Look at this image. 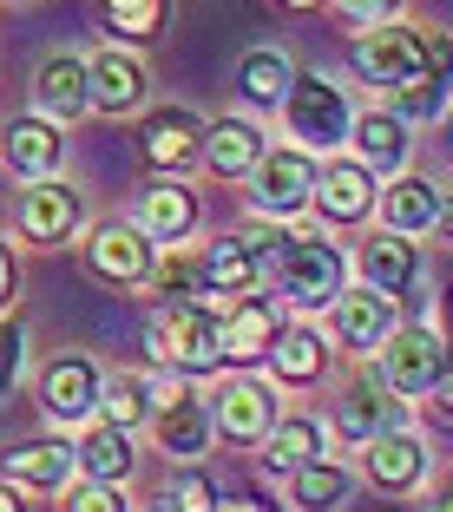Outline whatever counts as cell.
Listing matches in <instances>:
<instances>
[{"instance_id":"obj_1","label":"cell","mask_w":453,"mask_h":512,"mask_svg":"<svg viewBox=\"0 0 453 512\" xmlns=\"http://www.w3.org/2000/svg\"><path fill=\"white\" fill-rule=\"evenodd\" d=\"M263 283H270V296H283L289 309L316 316V309H335V302H342L348 256L335 250V243H322V237H289L283 250L263 263Z\"/></svg>"},{"instance_id":"obj_2","label":"cell","mask_w":453,"mask_h":512,"mask_svg":"<svg viewBox=\"0 0 453 512\" xmlns=\"http://www.w3.org/2000/svg\"><path fill=\"white\" fill-rule=\"evenodd\" d=\"M151 355L171 368V375H211L224 368V316H211L204 302H184V309H165L151 322Z\"/></svg>"},{"instance_id":"obj_3","label":"cell","mask_w":453,"mask_h":512,"mask_svg":"<svg viewBox=\"0 0 453 512\" xmlns=\"http://www.w3.org/2000/svg\"><path fill=\"white\" fill-rule=\"evenodd\" d=\"M283 119H289V132H296V145L309 151V158H316V151H329V158H335V145H342V138L355 132L348 92L335 86V79H322V73H296Z\"/></svg>"},{"instance_id":"obj_4","label":"cell","mask_w":453,"mask_h":512,"mask_svg":"<svg viewBox=\"0 0 453 512\" xmlns=\"http://www.w3.org/2000/svg\"><path fill=\"white\" fill-rule=\"evenodd\" d=\"M375 375H381V388L401 394V401H414V394H434L440 375H447V342H440L434 329H421V322H408V329H394L388 342H381Z\"/></svg>"},{"instance_id":"obj_5","label":"cell","mask_w":453,"mask_h":512,"mask_svg":"<svg viewBox=\"0 0 453 512\" xmlns=\"http://www.w3.org/2000/svg\"><path fill=\"white\" fill-rule=\"evenodd\" d=\"M316 178H322V165L302 145H270L263 165L250 171V197H257L263 217H296L316 204Z\"/></svg>"},{"instance_id":"obj_6","label":"cell","mask_w":453,"mask_h":512,"mask_svg":"<svg viewBox=\"0 0 453 512\" xmlns=\"http://www.w3.org/2000/svg\"><path fill=\"white\" fill-rule=\"evenodd\" d=\"M348 60H355V73H362L368 86L401 92L408 79H421V73H427V33H421V27H408V20H394V27L362 33Z\"/></svg>"},{"instance_id":"obj_7","label":"cell","mask_w":453,"mask_h":512,"mask_svg":"<svg viewBox=\"0 0 453 512\" xmlns=\"http://www.w3.org/2000/svg\"><path fill=\"white\" fill-rule=\"evenodd\" d=\"M204 401H211V427L224 440H237V447H257V440L276 434V388L270 381L230 375V381H217Z\"/></svg>"},{"instance_id":"obj_8","label":"cell","mask_w":453,"mask_h":512,"mask_svg":"<svg viewBox=\"0 0 453 512\" xmlns=\"http://www.w3.org/2000/svg\"><path fill=\"white\" fill-rule=\"evenodd\" d=\"M335 434L362 440V447H375V440H388V434H408V401L381 388V375H362L335 401Z\"/></svg>"},{"instance_id":"obj_9","label":"cell","mask_w":453,"mask_h":512,"mask_svg":"<svg viewBox=\"0 0 453 512\" xmlns=\"http://www.w3.org/2000/svg\"><path fill=\"white\" fill-rule=\"evenodd\" d=\"M257 283H263V256L243 237L224 230L217 243H204V309L211 316H230L243 296H257Z\"/></svg>"},{"instance_id":"obj_10","label":"cell","mask_w":453,"mask_h":512,"mask_svg":"<svg viewBox=\"0 0 453 512\" xmlns=\"http://www.w3.org/2000/svg\"><path fill=\"white\" fill-rule=\"evenodd\" d=\"M86 86H92V112H106V119H125L132 106H145V60L125 53V46H99L86 60Z\"/></svg>"},{"instance_id":"obj_11","label":"cell","mask_w":453,"mask_h":512,"mask_svg":"<svg viewBox=\"0 0 453 512\" xmlns=\"http://www.w3.org/2000/svg\"><path fill=\"white\" fill-rule=\"evenodd\" d=\"M33 106H40V119L60 125V132L73 119H86V112H92L86 60H79V53H53V60H40V73H33Z\"/></svg>"},{"instance_id":"obj_12","label":"cell","mask_w":453,"mask_h":512,"mask_svg":"<svg viewBox=\"0 0 453 512\" xmlns=\"http://www.w3.org/2000/svg\"><path fill=\"white\" fill-rule=\"evenodd\" d=\"M79 217H86V204H79V191L66 178H46L33 191H20V237L27 243H66L79 230Z\"/></svg>"},{"instance_id":"obj_13","label":"cell","mask_w":453,"mask_h":512,"mask_svg":"<svg viewBox=\"0 0 453 512\" xmlns=\"http://www.w3.org/2000/svg\"><path fill=\"white\" fill-rule=\"evenodd\" d=\"M86 263L92 276H106V283H145L151 270H158V256H151L145 230L138 224H99L86 243Z\"/></svg>"},{"instance_id":"obj_14","label":"cell","mask_w":453,"mask_h":512,"mask_svg":"<svg viewBox=\"0 0 453 512\" xmlns=\"http://www.w3.org/2000/svg\"><path fill=\"white\" fill-rule=\"evenodd\" d=\"M132 224L145 230V243H171V250H178V243L191 237V224H197V197L184 191L178 178H151L145 191H138Z\"/></svg>"},{"instance_id":"obj_15","label":"cell","mask_w":453,"mask_h":512,"mask_svg":"<svg viewBox=\"0 0 453 512\" xmlns=\"http://www.w3.org/2000/svg\"><path fill=\"white\" fill-rule=\"evenodd\" d=\"M211 401H204V394H165V407H158V414H151V440H158V447L171 453V460H197V453L211 447Z\"/></svg>"},{"instance_id":"obj_16","label":"cell","mask_w":453,"mask_h":512,"mask_svg":"<svg viewBox=\"0 0 453 512\" xmlns=\"http://www.w3.org/2000/svg\"><path fill=\"white\" fill-rule=\"evenodd\" d=\"M99 368L86 362V355H66V362H53L46 368V381H40V401H46V414L53 421H66V427H79V421H92L99 414Z\"/></svg>"},{"instance_id":"obj_17","label":"cell","mask_w":453,"mask_h":512,"mask_svg":"<svg viewBox=\"0 0 453 512\" xmlns=\"http://www.w3.org/2000/svg\"><path fill=\"white\" fill-rule=\"evenodd\" d=\"M375 204H381V191H375V178H368L355 158H329V165H322V178H316V211L329 217V224H362Z\"/></svg>"},{"instance_id":"obj_18","label":"cell","mask_w":453,"mask_h":512,"mask_svg":"<svg viewBox=\"0 0 453 512\" xmlns=\"http://www.w3.org/2000/svg\"><path fill=\"white\" fill-rule=\"evenodd\" d=\"M401 329L394 322V296H381V289H342V302H335V335H342V348H375Z\"/></svg>"},{"instance_id":"obj_19","label":"cell","mask_w":453,"mask_h":512,"mask_svg":"<svg viewBox=\"0 0 453 512\" xmlns=\"http://www.w3.org/2000/svg\"><path fill=\"white\" fill-rule=\"evenodd\" d=\"M355 165L375 178V171H388V184L401 178V165H408V151H414V138H408V125L394 119V112H355Z\"/></svg>"},{"instance_id":"obj_20","label":"cell","mask_w":453,"mask_h":512,"mask_svg":"<svg viewBox=\"0 0 453 512\" xmlns=\"http://www.w3.org/2000/svg\"><path fill=\"white\" fill-rule=\"evenodd\" d=\"M145 158L158 171H184L191 158H204V119L184 106H165L145 119Z\"/></svg>"},{"instance_id":"obj_21","label":"cell","mask_w":453,"mask_h":512,"mask_svg":"<svg viewBox=\"0 0 453 512\" xmlns=\"http://www.w3.org/2000/svg\"><path fill=\"white\" fill-rule=\"evenodd\" d=\"M0 473H7L14 486H33V493H60V486L79 473V453L66 447V440H27V447H14L7 460H0Z\"/></svg>"},{"instance_id":"obj_22","label":"cell","mask_w":453,"mask_h":512,"mask_svg":"<svg viewBox=\"0 0 453 512\" xmlns=\"http://www.w3.org/2000/svg\"><path fill=\"white\" fill-rule=\"evenodd\" d=\"M66 158V138H60V125L53 119H14L7 125V165L20 171V178H33V184H46L53 178V165Z\"/></svg>"},{"instance_id":"obj_23","label":"cell","mask_w":453,"mask_h":512,"mask_svg":"<svg viewBox=\"0 0 453 512\" xmlns=\"http://www.w3.org/2000/svg\"><path fill=\"white\" fill-rule=\"evenodd\" d=\"M263 132L250 119H217L204 125V165L217 171V178H250V171L263 165Z\"/></svg>"},{"instance_id":"obj_24","label":"cell","mask_w":453,"mask_h":512,"mask_svg":"<svg viewBox=\"0 0 453 512\" xmlns=\"http://www.w3.org/2000/svg\"><path fill=\"white\" fill-rule=\"evenodd\" d=\"M276 335H283V316H276L270 296H243L237 309L224 316V355L230 362H257V355H270Z\"/></svg>"},{"instance_id":"obj_25","label":"cell","mask_w":453,"mask_h":512,"mask_svg":"<svg viewBox=\"0 0 453 512\" xmlns=\"http://www.w3.org/2000/svg\"><path fill=\"white\" fill-rule=\"evenodd\" d=\"M414 243L408 237H394V230H381V237H368L362 243V289H381V296H408L414 289Z\"/></svg>"},{"instance_id":"obj_26","label":"cell","mask_w":453,"mask_h":512,"mask_svg":"<svg viewBox=\"0 0 453 512\" xmlns=\"http://www.w3.org/2000/svg\"><path fill=\"white\" fill-rule=\"evenodd\" d=\"M368 480L381 486V493H414V486L427 480V447L414 434H388L368 447Z\"/></svg>"},{"instance_id":"obj_27","label":"cell","mask_w":453,"mask_h":512,"mask_svg":"<svg viewBox=\"0 0 453 512\" xmlns=\"http://www.w3.org/2000/svg\"><path fill=\"white\" fill-rule=\"evenodd\" d=\"M375 211L388 217L394 237H421V230H434V224H440V191H434L427 178H394L388 191H381Z\"/></svg>"},{"instance_id":"obj_28","label":"cell","mask_w":453,"mask_h":512,"mask_svg":"<svg viewBox=\"0 0 453 512\" xmlns=\"http://www.w3.org/2000/svg\"><path fill=\"white\" fill-rule=\"evenodd\" d=\"M165 407V388L151 375H112L106 388H99V414H106V427H151V414Z\"/></svg>"},{"instance_id":"obj_29","label":"cell","mask_w":453,"mask_h":512,"mask_svg":"<svg viewBox=\"0 0 453 512\" xmlns=\"http://www.w3.org/2000/svg\"><path fill=\"white\" fill-rule=\"evenodd\" d=\"M73 453H79V473H86L92 486H119L125 473H132V434L125 427H86V434L73 440Z\"/></svg>"},{"instance_id":"obj_30","label":"cell","mask_w":453,"mask_h":512,"mask_svg":"<svg viewBox=\"0 0 453 512\" xmlns=\"http://www.w3.org/2000/svg\"><path fill=\"white\" fill-rule=\"evenodd\" d=\"M322 368H329V342H322L309 322H296V329L276 335L270 348V375L289 381V388H309V381H322Z\"/></svg>"},{"instance_id":"obj_31","label":"cell","mask_w":453,"mask_h":512,"mask_svg":"<svg viewBox=\"0 0 453 512\" xmlns=\"http://www.w3.org/2000/svg\"><path fill=\"white\" fill-rule=\"evenodd\" d=\"M316 460H322V421H309V414L276 421V434L263 440V467L283 473V480H296V473L316 467Z\"/></svg>"},{"instance_id":"obj_32","label":"cell","mask_w":453,"mask_h":512,"mask_svg":"<svg viewBox=\"0 0 453 512\" xmlns=\"http://www.w3.org/2000/svg\"><path fill=\"white\" fill-rule=\"evenodd\" d=\"M237 86H243V99H250V106L283 112V106H289V86H296V66H289L276 46H257V53H243Z\"/></svg>"},{"instance_id":"obj_33","label":"cell","mask_w":453,"mask_h":512,"mask_svg":"<svg viewBox=\"0 0 453 512\" xmlns=\"http://www.w3.org/2000/svg\"><path fill=\"white\" fill-rule=\"evenodd\" d=\"M348 493H355V473L342 460H316V467H302L289 480V506L296 512H335V506H348Z\"/></svg>"},{"instance_id":"obj_34","label":"cell","mask_w":453,"mask_h":512,"mask_svg":"<svg viewBox=\"0 0 453 512\" xmlns=\"http://www.w3.org/2000/svg\"><path fill=\"white\" fill-rule=\"evenodd\" d=\"M151 283H158V296H171V309L204 302V256L165 250V256H158V270H151Z\"/></svg>"},{"instance_id":"obj_35","label":"cell","mask_w":453,"mask_h":512,"mask_svg":"<svg viewBox=\"0 0 453 512\" xmlns=\"http://www.w3.org/2000/svg\"><path fill=\"white\" fill-rule=\"evenodd\" d=\"M447 106H453V79H440V73H421V79H408V86L394 92V119H401V125L440 119Z\"/></svg>"},{"instance_id":"obj_36","label":"cell","mask_w":453,"mask_h":512,"mask_svg":"<svg viewBox=\"0 0 453 512\" xmlns=\"http://www.w3.org/2000/svg\"><path fill=\"white\" fill-rule=\"evenodd\" d=\"M217 506H224V493H217V480L204 467H184L165 493V512H217Z\"/></svg>"},{"instance_id":"obj_37","label":"cell","mask_w":453,"mask_h":512,"mask_svg":"<svg viewBox=\"0 0 453 512\" xmlns=\"http://www.w3.org/2000/svg\"><path fill=\"white\" fill-rule=\"evenodd\" d=\"M99 20H106L112 33H125V40H145V33L165 20V7H158V0H112Z\"/></svg>"},{"instance_id":"obj_38","label":"cell","mask_w":453,"mask_h":512,"mask_svg":"<svg viewBox=\"0 0 453 512\" xmlns=\"http://www.w3.org/2000/svg\"><path fill=\"white\" fill-rule=\"evenodd\" d=\"M20 362H27V329L20 322H0V394H14Z\"/></svg>"},{"instance_id":"obj_39","label":"cell","mask_w":453,"mask_h":512,"mask_svg":"<svg viewBox=\"0 0 453 512\" xmlns=\"http://www.w3.org/2000/svg\"><path fill=\"white\" fill-rule=\"evenodd\" d=\"M73 512H132V506H125V493H119V486H73Z\"/></svg>"},{"instance_id":"obj_40","label":"cell","mask_w":453,"mask_h":512,"mask_svg":"<svg viewBox=\"0 0 453 512\" xmlns=\"http://www.w3.org/2000/svg\"><path fill=\"white\" fill-rule=\"evenodd\" d=\"M355 27H394V7H342Z\"/></svg>"},{"instance_id":"obj_41","label":"cell","mask_w":453,"mask_h":512,"mask_svg":"<svg viewBox=\"0 0 453 512\" xmlns=\"http://www.w3.org/2000/svg\"><path fill=\"white\" fill-rule=\"evenodd\" d=\"M7 296H14V256L0 250V302H7Z\"/></svg>"},{"instance_id":"obj_42","label":"cell","mask_w":453,"mask_h":512,"mask_svg":"<svg viewBox=\"0 0 453 512\" xmlns=\"http://www.w3.org/2000/svg\"><path fill=\"white\" fill-rule=\"evenodd\" d=\"M434 230H440V237L453 243V197H440V224H434Z\"/></svg>"},{"instance_id":"obj_43","label":"cell","mask_w":453,"mask_h":512,"mask_svg":"<svg viewBox=\"0 0 453 512\" xmlns=\"http://www.w3.org/2000/svg\"><path fill=\"white\" fill-rule=\"evenodd\" d=\"M217 512H270V506H263V499H224Z\"/></svg>"},{"instance_id":"obj_44","label":"cell","mask_w":453,"mask_h":512,"mask_svg":"<svg viewBox=\"0 0 453 512\" xmlns=\"http://www.w3.org/2000/svg\"><path fill=\"white\" fill-rule=\"evenodd\" d=\"M440 401L453 407V348H447V375H440Z\"/></svg>"},{"instance_id":"obj_45","label":"cell","mask_w":453,"mask_h":512,"mask_svg":"<svg viewBox=\"0 0 453 512\" xmlns=\"http://www.w3.org/2000/svg\"><path fill=\"white\" fill-rule=\"evenodd\" d=\"M421 512H453V493H434V499H427Z\"/></svg>"},{"instance_id":"obj_46","label":"cell","mask_w":453,"mask_h":512,"mask_svg":"<svg viewBox=\"0 0 453 512\" xmlns=\"http://www.w3.org/2000/svg\"><path fill=\"white\" fill-rule=\"evenodd\" d=\"M0 512H20V499H14V493H7V486H0Z\"/></svg>"}]
</instances>
